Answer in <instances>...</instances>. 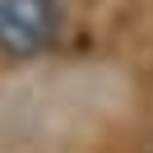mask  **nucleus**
Segmentation results:
<instances>
[{
	"label": "nucleus",
	"mask_w": 153,
	"mask_h": 153,
	"mask_svg": "<svg viewBox=\"0 0 153 153\" xmlns=\"http://www.w3.org/2000/svg\"><path fill=\"white\" fill-rule=\"evenodd\" d=\"M56 28H60L56 0H0V51L33 56V51L51 47Z\"/></svg>",
	"instance_id": "nucleus-1"
}]
</instances>
